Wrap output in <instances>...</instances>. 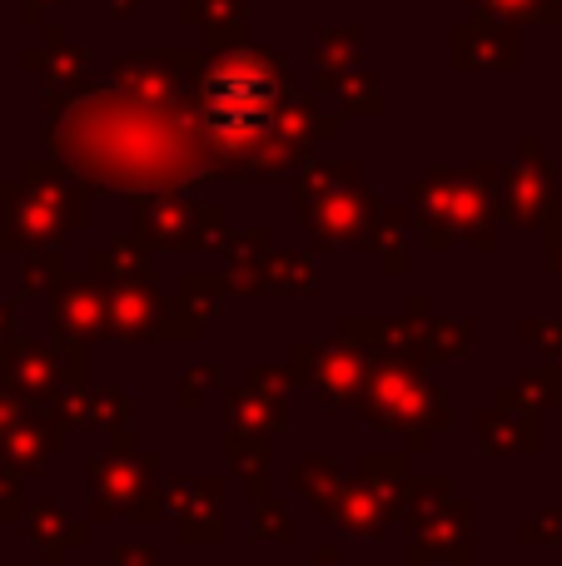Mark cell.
Here are the masks:
<instances>
[{"mask_svg": "<svg viewBox=\"0 0 562 566\" xmlns=\"http://www.w3.org/2000/svg\"><path fill=\"white\" fill-rule=\"evenodd\" d=\"M284 99V75L259 50H235L219 55L199 80V105H205V129L225 155H244L274 125V109Z\"/></svg>", "mask_w": 562, "mask_h": 566, "instance_id": "obj_1", "label": "cell"}, {"mask_svg": "<svg viewBox=\"0 0 562 566\" xmlns=\"http://www.w3.org/2000/svg\"><path fill=\"white\" fill-rule=\"evenodd\" d=\"M364 398H368V418H374L378 428L404 432V428H414V422H424V428H448V402L398 358L374 363V368L364 373Z\"/></svg>", "mask_w": 562, "mask_h": 566, "instance_id": "obj_2", "label": "cell"}, {"mask_svg": "<svg viewBox=\"0 0 562 566\" xmlns=\"http://www.w3.org/2000/svg\"><path fill=\"white\" fill-rule=\"evenodd\" d=\"M105 323L125 338H149V333H165V303L139 283H119L105 298Z\"/></svg>", "mask_w": 562, "mask_h": 566, "instance_id": "obj_3", "label": "cell"}, {"mask_svg": "<svg viewBox=\"0 0 562 566\" xmlns=\"http://www.w3.org/2000/svg\"><path fill=\"white\" fill-rule=\"evenodd\" d=\"M368 205H374V199L368 195H358V189H329L324 199H309V224H314V234H324V239H354V234H364V224H368Z\"/></svg>", "mask_w": 562, "mask_h": 566, "instance_id": "obj_4", "label": "cell"}, {"mask_svg": "<svg viewBox=\"0 0 562 566\" xmlns=\"http://www.w3.org/2000/svg\"><path fill=\"white\" fill-rule=\"evenodd\" d=\"M314 388H319V398L324 402H354L358 392H364V363L354 358V353H314Z\"/></svg>", "mask_w": 562, "mask_h": 566, "instance_id": "obj_5", "label": "cell"}, {"mask_svg": "<svg viewBox=\"0 0 562 566\" xmlns=\"http://www.w3.org/2000/svg\"><path fill=\"white\" fill-rule=\"evenodd\" d=\"M55 328L65 338H90V333L105 328V298H100L90 283H70L55 298Z\"/></svg>", "mask_w": 562, "mask_h": 566, "instance_id": "obj_6", "label": "cell"}, {"mask_svg": "<svg viewBox=\"0 0 562 566\" xmlns=\"http://www.w3.org/2000/svg\"><path fill=\"white\" fill-rule=\"evenodd\" d=\"M478 438L493 452H533L538 448V418L533 412H478Z\"/></svg>", "mask_w": 562, "mask_h": 566, "instance_id": "obj_7", "label": "cell"}, {"mask_svg": "<svg viewBox=\"0 0 562 566\" xmlns=\"http://www.w3.org/2000/svg\"><path fill=\"white\" fill-rule=\"evenodd\" d=\"M339 517H344V527H354V532H364V537H378V527H384V517H388V507L394 502L384 497V492L374 488V482H364V488H354V492H339Z\"/></svg>", "mask_w": 562, "mask_h": 566, "instance_id": "obj_8", "label": "cell"}, {"mask_svg": "<svg viewBox=\"0 0 562 566\" xmlns=\"http://www.w3.org/2000/svg\"><path fill=\"white\" fill-rule=\"evenodd\" d=\"M145 234L155 239V244H169V249H179V244H189V234H195V209H185V205H175V199H159V205H145Z\"/></svg>", "mask_w": 562, "mask_h": 566, "instance_id": "obj_9", "label": "cell"}, {"mask_svg": "<svg viewBox=\"0 0 562 566\" xmlns=\"http://www.w3.org/2000/svg\"><path fill=\"white\" fill-rule=\"evenodd\" d=\"M229 412L249 432H279L289 422V408L279 398H254V392H229Z\"/></svg>", "mask_w": 562, "mask_h": 566, "instance_id": "obj_10", "label": "cell"}, {"mask_svg": "<svg viewBox=\"0 0 562 566\" xmlns=\"http://www.w3.org/2000/svg\"><path fill=\"white\" fill-rule=\"evenodd\" d=\"M498 402H523L528 412H533V408H558V402H562V378H558V373H528L518 388L498 392Z\"/></svg>", "mask_w": 562, "mask_h": 566, "instance_id": "obj_11", "label": "cell"}, {"mask_svg": "<svg viewBox=\"0 0 562 566\" xmlns=\"http://www.w3.org/2000/svg\"><path fill=\"white\" fill-rule=\"evenodd\" d=\"M30 532H35V542L40 547H75V542H85V532L75 527V522L65 517L60 507H45V512H35V522H30Z\"/></svg>", "mask_w": 562, "mask_h": 566, "instance_id": "obj_12", "label": "cell"}, {"mask_svg": "<svg viewBox=\"0 0 562 566\" xmlns=\"http://www.w3.org/2000/svg\"><path fill=\"white\" fill-rule=\"evenodd\" d=\"M15 388H25V392H45L50 382H55V358L50 353H40V348H25V363L20 368H10L6 373Z\"/></svg>", "mask_w": 562, "mask_h": 566, "instance_id": "obj_13", "label": "cell"}, {"mask_svg": "<svg viewBox=\"0 0 562 566\" xmlns=\"http://www.w3.org/2000/svg\"><path fill=\"white\" fill-rule=\"evenodd\" d=\"M299 488L314 492L319 502H324V497H339V472L329 468L324 458H314V462H304V468H299Z\"/></svg>", "mask_w": 562, "mask_h": 566, "instance_id": "obj_14", "label": "cell"}, {"mask_svg": "<svg viewBox=\"0 0 562 566\" xmlns=\"http://www.w3.org/2000/svg\"><path fill=\"white\" fill-rule=\"evenodd\" d=\"M384 224L374 229V244H378V254H384V264L388 269H398L404 264V244H398V214H378Z\"/></svg>", "mask_w": 562, "mask_h": 566, "instance_id": "obj_15", "label": "cell"}, {"mask_svg": "<svg viewBox=\"0 0 562 566\" xmlns=\"http://www.w3.org/2000/svg\"><path fill=\"white\" fill-rule=\"evenodd\" d=\"M254 527H259V537H264V542H289V517L279 507H269V502H259Z\"/></svg>", "mask_w": 562, "mask_h": 566, "instance_id": "obj_16", "label": "cell"}, {"mask_svg": "<svg viewBox=\"0 0 562 566\" xmlns=\"http://www.w3.org/2000/svg\"><path fill=\"white\" fill-rule=\"evenodd\" d=\"M274 283H294V289H309V264L299 254H274Z\"/></svg>", "mask_w": 562, "mask_h": 566, "instance_id": "obj_17", "label": "cell"}, {"mask_svg": "<svg viewBox=\"0 0 562 566\" xmlns=\"http://www.w3.org/2000/svg\"><path fill=\"white\" fill-rule=\"evenodd\" d=\"M215 378H219L215 368H195V373H189V382H185V402H189V408L199 402V388H215Z\"/></svg>", "mask_w": 562, "mask_h": 566, "instance_id": "obj_18", "label": "cell"}, {"mask_svg": "<svg viewBox=\"0 0 562 566\" xmlns=\"http://www.w3.org/2000/svg\"><path fill=\"white\" fill-rule=\"evenodd\" d=\"M498 6L513 10V15H523V10H528V15H543V0H498Z\"/></svg>", "mask_w": 562, "mask_h": 566, "instance_id": "obj_19", "label": "cell"}, {"mask_svg": "<svg viewBox=\"0 0 562 566\" xmlns=\"http://www.w3.org/2000/svg\"><path fill=\"white\" fill-rule=\"evenodd\" d=\"M115 562H119V566H149V552H145V547H129V552L119 547V557H115Z\"/></svg>", "mask_w": 562, "mask_h": 566, "instance_id": "obj_20", "label": "cell"}, {"mask_svg": "<svg viewBox=\"0 0 562 566\" xmlns=\"http://www.w3.org/2000/svg\"><path fill=\"white\" fill-rule=\"evenodd\" d=\"M553 274L562 279V244H553Z\"/></svg>", "mask_w": 562, "mask_h": 566, "instance_id": "obj_21", "label": "cell"}, {"mask_svg": "<svg viewBox=\"0 0 562 566\" xmlns=\"http://www.w3.org/2000/svg\"><path fill=\"white\" fill-rule=\"evenodd\" d=\"M553 542H562V522H558V537H553Z\"/></svg>", "mask_w": 562, "mask_h": 566, "instance_id": "obj_22", "label": "cell"}]
</instances>
